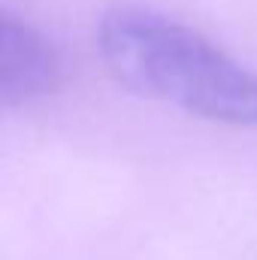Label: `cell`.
Instances as JSON below:
<instances>
[{"mask_svg":"<svg viewBox=\"0 0 257 260\" xmlns=\"http://www.w3.org/2000/svg\"><path fill=\"white\" fill-rule=\"evenodd\" d=\"M97 40L127 91L215 124L257 127V73L203 34L151 9L118 6L103 15Z\"/></svg>","mask_w":257,"mask_h":260,"instance_id":"6da1fadb","label":"cell"},{"mask_svg":"<svg viewBox=\"0 0 257 260\" xmlns=\"http://www.w3.org/2000/svg\"><path fill=\"white\" fill-rule=\"evenodd\" d=\"M64 82V64L52 40L30 21L3 12L0 27V97L9 109L52 97Z\"/></svg>","mask_w":257,"mask_h":260,"instance_id":"7a4b0ae2","label":"cell"}]
</instances>
